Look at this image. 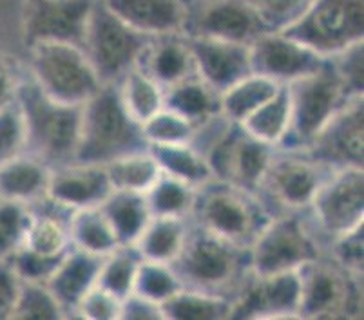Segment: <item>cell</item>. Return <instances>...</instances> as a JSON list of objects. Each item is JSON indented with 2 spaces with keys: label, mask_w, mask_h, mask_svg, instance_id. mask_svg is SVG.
<instances>
[{
  "label": "cell",
  "mask_w": 364,
  "mask_h": 320,
  "mask_svg": "<svg viewBox=\"0 0 364 320\" xmlns=\"http://www.w3.org/2000/svg\"><path fill=\"white\" fill-rule=\"evenodd\" d=\"M147 148L141 123L125 111L117 84H102L80 107V131L73 161L107 165Z\"/></svg>",
  "instance_id": "cell-1"
},
{
  "label": "cell",
  "mask_w": 364,
  "mask_h": 320,
  "mask_svg": "<svg viewBox=\"0 0 364 320\" xmlns=\"http://www.w3.org/2000/svg\"><path fill=\"white\" fill-rule=\"evenodd\" d=\"M172 266L185 288L223 295L230 300L252 273L248 248H241L193 221L183 250Z\"/></svg>",
  "instance_id": "cell-2"
},
{
  "label": "cell",
  "mask_w": 364,
  "mask_h": 320,
  "mask_svg": "<svg viewBox=\"0 0 364 320\" xmlns=\"http://www.w3.org/2000/svg\"><path fill=\"white\" fill-rule=\"evenodd\" d=\"M16 104L24 116L28 154L51 168L71 163L80 131V107L48 96L29 75L22 80Z\"/></svg>",
  "instance_id": "cell-3"
},
{
  "label": "cell",
  "mask_w": 364,
  "mask_h": 320,
  "mask_svg": "<svg viewBox=\"0 0 364 320\" xmlns=\"http://www.w3.org/2000/svg\"><path fill=\"white\" fill-rule=\"evenodd\" d=\"M272 219L256 192L232 183L210 180L196 190L191 221L241 248H250L264 224Z\"/></svg>",
  "instance_id": "cell-4"
},
{
  "label": "cell",
  "mask_w": 364,
  "mask_h": 320,
  "mask_svg": "<svg viewBox=\"0 0 364 320\" xmlns=\"http://www.w3.org/2000/svg\"><path fill=\"white\" fill-rule=\"evenodd\" d=\"M287 89L290 98V128L281 143V150H304L330 118L343 105L357 98L344 89L328 58L323 67L292 82Z\"/></svg>",
  "instance_id": "cell-5"
},
{
  "label": "cell",
  "mask_w": 364,
  "mask_h": 320,
  "mask_svg": "<svg viewBox=\"0 0 364 320\" xmlns=\"http://www.w3.org/2000/svg\"><path fill=\"white\" fill-rule=\"evenodd\" d=\"M28 49V75L48 96L82 107L102 87L82 45L44 42Z\"/></svg>",
  "instance_id": "cell-6"
},
{
  "label": "cell",
  "mask_w": 364,
  "mask_h": 320,
  "mask_svg": "<svg viewBox=\"0 0 364 320\" xmlns=\"http://www.w3.org/2000/svg\"><path fill=\"white\" fill-rule=\"evenodd\" d=\"M149 36L125 24L102 0H92L82 49L102 84H118L138 67Z\"/></svg>",
  "instance_id": "cell-7"
},
{
  "label": "cell",
  "mask_w": 364,
  "mask_h": 320,
  "mask_svg": "<svg viewBox=\"0 0 364 320\" xmlns=\"http://www.w3.org/2000/svg\"><path fill=\"white\" fill-rule=\"evenodd\" d=\"M332 172L333 168L321 165L303 150L277 148L256 194L272 217L306 212L321 184Z\"/></svg>",
  "instance_id": "cell-8"
},
{
  "label": "cell",
  "mask_w": 364,
  "mask_h": 320,
  "mask_svg": "<svg viewBox=\"0 0 364 320\" xmlns=\"http://www.w3.org/2000/svg\"><path fill=\"white\" fill-rule=\"evenodd\" d=\"M321 239L299 214H279L264 224L248 248L254 275L297 272L321 255Z\"/></svg>",
  "instance_id": "cell-9"
},
{
  "label": "cell",
  "mask_w": 364,
  "mask_h": 320,
  "mask_svg": "<svg viewBox=\"0 0 364 320\" xmlns=\"http://www.w3.org/2000/svg\"><path fill=\"white\" fill-rule=\"evenodd\" d=\"M299 319H353L360 313L359 277L336 260H310L299 270Z\"/></svg>",
  "instance_id": "cell-10"
},
{
  "label": "cell",
  "mask_w": 364,
  "mask_h": 320,
  "mask_svg": "<svg viewBox=\"0 0 364 320\" xmlns=\"http://www.w3.org/2000/svg\"><path fill=\"white\" fill-rule=\"evenodd\" d=\"M287 35L324 58L364 42V0H314Z\"/></svg>",
  "instance_id": "cell-11"
},
{
  "label": "cell",
  "mask_w": 364,
  "mask_h": 320,
  "mask_svg": "<svg viewBox=\"0 0 364 320\" xmlns=\"http://www.w3.org/2000/svg\"><path fill=\"white\" fill-rule=\"evenodd\" d=\"M306 212L312 214L319 239L332 241L364 224L363 168H337L317 190Z\"/></svg>",
  "instance_id": "cell-12"
},
{
  "label": "cell",
  "mask_w": 364,
  "mask_h": 320,
  "mask_svg": "<svg viewBox=\"0 0 364 320\" xmlns=\"http://www.w3.org/2000/svg\"><path fill=\"white\" fill-rule=\"evenodd\" d=\"M187 36L250 45L267 29L248 0H185Z\"/></svg>",
  "instance_id": "cell-13"
},
{
  "label": "cell",
  "mask_w": 364,
  "mask_h": 320,
  "mask_svg": "<svg viewBox=\"0 0 364 320\" xmlns=\"http://www.w3.org/2000/svg\"><path fill=\"white\" fill-rule=\"evenodd\" d=\"M92 0H26L22 36L28 48L44 42L82 45Z\"/></svg>",
  "instance_id": "cell-14"
},
{
  "label": "cell",
  "mask_w": 364,
  "mask_h": 320,
  "mask_svg": "<svg viewBox=\"0 0 364 320\" xmlns=\"http://www.w3.org/2000/svg\"><path fill=\"white\" fill-rule=\"evenodd\" d=\"M303 153L333 170L363 168L364 96H357L343 105Z\"/></svg>",
  "instance_id": "cell-15"
},
{
  "label": "cell",
  "mask_w": 364,
  "mask_h": 320,
  "mask_svg": "<svg viewBox=\"0 0 364 320\" xmlns=\"http://www.w3.org/2000/svg\"><path fill=\"white\" fill-rule=\"evenodd\" d=\"M299 300V272L250 273L234 297L230 319H297Z\"/></svg>",
  "instance_id": "cell-16"
},
{
  "label": "cell",
  "mask_w": 364,
  "mask_h": 320,
  "mask_svg": "<svg viewBox=\"0 0 364 320\" xmlns=\"http://www.w3.org/2000/svg\"><path fill=\"white\" fill-rule=\"evenodd\" d=\"M324 62V56L283 31H264L250 44L252 72L279 85L309 77Z\"/></svg>",
  "instance_id": "cell-17"
},
{
  "label": "cell",
  "mask_w": 364,
  "mask_h": 320,
  "mask_svg": "<svg viewBox=\"0 0 364 320\" xmlns=\"http://www.w3.org/2000/svg\"><path fill=\"white\" fill-rule=\"evenodd\" d=\"M111 192L112 187L105 165L71 161L51 168L46 196L71 212H76L100 206Z\"/></svg>",
  "instance_id": "cell-18"
},
{
  "label": "cell",
  "mask_w": 364,
  "mask_h": 320,
  "mask_svg": "<svg viewBox=\"0 0 364 320\" xmlns=\"http://www.w3.org/2000/svg\"><path fill=\"white\" fill-rule=\"evenodd\" d=\"M188 42L198 77L220 94L252 72L250 45L201 36H188Z\"/></svg>",
  "instance_id": "cell-19"
},
{
  "label": "cell",
  "mask_w": 364,
  "mask_h": 320,
  "mask_svg": "<svg viewBox=\"0 0 364 320\" xmlns=\"http://www.w3.org/2000/svg\"><path fill=\"white\" fill-rule=\"evenodd\" d=\"M138 67L167 91L172 85L198 75L193 49L185 33L152 36L144 49Z\"/></svg>",
  "instance_id": "cell-20"
},
{
  "label": "cell",
  "mask_w": 364,
  "mask_h": 320,
  "mask_svg": "<svg viewBox=\"0 0 364 320\" xmlns=\"http://www.w3.org/2000/svg\"><path fill=\"white\" fill-rule=\"evenodd\" d=\"M109 9L141 35L160 36L183 33L187 21L185 0H102Z\"/></svg>",
  "instance_id": "cell-21"
},
{
  "label": "cell",
  "mask_w": 364,
  "mask_h": 320,
  "mask_svg": "<svg viewBox=\"0 0 364 320\" xmlns=\"http://www.w3.org/2000/svg\"><path fill=\"white\" fill-rule=\"evenodd\" d=\"M102 259L104 257L71 248L60 259L56 270L46 282L58 304L68 316H75V309L85 293L98 285Z\"/></svg>",
  "instance_id": "cell-22"
},
{
  "label": "cell",
  "mask_w": 364,
  "mask_h": 320,
  "mask_svg": "<svg viewBox=\"0 0 364 320\" xmlns=\"http://www.w3.org/2000/svg\"><path fill=\"white\" fill-rule=\"evenodd\" d=\"M31 219L21 248L48 257H62L73 248L69 223L73 212L48 196L29 204Z\"/></svg>",
  "instance_id": "cell-23"
},
{
  "label": "cell",
  "mask_w": 364,
  "mask_h": 320,
  "mask_svg": "<svg viewBox=\"0 0 364 320\" xmlns=\"http://www.w3.org/2000/svg\"><path fill=\"white\" fill-rule=\"evenodd\" d=\"M51 167L31 154H22L0 165V197L33 204L46 197Z\"/></svg>",
  "instance_id": "cell-24"
},
{
  "label": "cell",
  "mask_w": 364,
  "mask_h": 320,
  "mask_svg": "<svg viewBox=\"0 0 364 320\" xmlns=\"http://www.w3.org/2000/svg\"><path fill=\"white\" fill-rule=\"evenodd\" d=\"M191 230L185 217H151L134 246L145 260L172 265L181 253Z\"/></svg>",
  "instance_id": "cell-25"
},
{
  "label": "cell",
  "mask_w": 364,
  "mask_h": 320,
  "mask_svg": "<svg viewBox=\"0 0 364 320\" xmlns=\"http://www.w3.org/2000/svg\"><path fill=\"white\" fill-rule=\"evenodd\" d=\"M165 107L187 118L198 128L221 116L220 92L205 84L198 75L168 87L165 91Z\"/></svg>",
  "instance_id": "cell-26"
},
{
  "label": "cell",
  "mask_w": 364,
  "mask_h": 320,
  "mask_svg": "<svg viewBox=\"0 0 364 320\" xmlns=\"http://www.w3.org/2000/svg\"><path fill=\"white\" fill-rule=\"evenodd\" d=\"M100 210L120 244L136 243L152 217L145 194L127 190H112L107 199L100 204Z\"/></svg>",
  "instance_id": "cell-27"
},
{
  "label": "cell",
  "mask_w": 364,
  "mask_h": 320,
  "mask_svg": "<svg viewBox=\"0 0 364 320\" xmlns=\"http://www.w3.org/2000/svg\"><path fill=\"white\" fill-rule=\"evenodd\" d=\"M149 153L154 156L161 174L183 181L194 188L214 180L207 158L194 143L151 145Z\"/></svg>",
  "instance_id": "cell-28"
},
{
  "label": "cell",
  "mask_w": 364,
  "mask_h": 320,
  "mask_svg": "<svg viewBox=\"0 0 364 320\" xmlns=\"http://www.w3.org/2000/svg\"><path fill=\"white\" fill-rule=\"evenodd\" d=\"M279 87L281 85L276 82L250 72L220 94L221 116L232 123H243L254 111L270 100Z\"/></svg>",
  "instance_id": "cell-29"
},
{
  "label": "cell",
  "mask_w": 364,
  "mask_h": 320,
  "mask_svg": "<svg viewBox=\"0 0 364 320\" xmlns=\"http://www.w3.org/2000/svg\"><path fill=\"white\" fill-rule=\"evenodd\" d=\"M164 319L168 320H221L230 319L232 300L223 295L181 288L161 304Z\"/></svg>",
  "instance_id": "cell-30"
},
{
  "label": "cell",
  "mask_w": 364,
  "mask_h": 320,
  "mask_svg": "<svg viewBox=\"0 0 364 320\" xmlns=\"http://www.w3.org/2000/svg\"><path fill=\"white\" fill-rule=\"evenodd\" d=\"M240 125L256 140L279 148L290 128V98L287 85H281L270 100Z\"/></svg>",
  "instance_id": "cell-31"
},
{
  "label": "cell",
  "mask_w": 364,
  "mask_h": 320,
  "mask_svg": "<svg viewBox=\"0 0 364 320\" xmlns=\"http://www.w3.org/2000/svg\"><path fill=\"white\" fill-rule=\"evenodd\" d=\"M125 111L138 123H144L165 107V89L147 72L134 67L117 84Z\"/></svg>",
  "instance_id": "cell-32"
},
{
  "label": "cell",
  "mask_w": 364,
  "mask_h": 320,
  "mask_svg": "<svg viewBox=\"0 0 364 320\" xmlns=\"http://www.w3.org/2000/svg\"><path fill=\"white\" fill-rule=\"evenodd\" d=\"M69 233H71L73 248L98 257H105L120 244L100 206L73 212Z\"/></svg>",
  "instance_id": "cell-33"
},
{
  "label": "cell",
  "mask_w": 364,
  "mask_h": 320,
  "mask_svg": "<svg viewBox=\"0 0 364 320\" xmlns=\"http://www.w3.org/2000/svg\"><path fill=\"white\" fill-rule=\"evenodd\" d=\"M144 257L134 244H118L117 248L102 259L98 286L118 299H125L134 289L138 270Z\"/></svg>",
  "instance_id": "cell-34"
},
{
  "label": "cell",
  "mask_w": 364,
  "mask_h": 320,
  "mask_svg": "<svg viewBox=\"0 0 364 320\" xmlns=\"http://www.w3.org/2000/svg\"><path fill=\"white\" fill-rule=\"evenodd\" d=\"M112 190L145 194L160 177L161 170L156 160L147 150L132 153L105 165Z\"/></svg>",
  "instance_id": "cell-35"
},
{
  "label": "cell",
  "mask_w": 364,
  "mask_h": 320,
  "mask_svg": "<svg viewBox=\"0 0 364 320\" xmlns=\"http://www.w3.org/2000/svg\"><path fill=\"white\" fill-rule=\"evenodd\" d=\"M198 188L183 181L160 174L154 184L145 192L147 206L154 217H185L191 219Z\"/></svg>",
  "instance_id": "cell-36"
},
{
  "label": "cell",
  "mask_w": 364,
  "mask_h": 320,
  "mask_svg": "<svg viewBox=\"0 0 364 320\" xmlns=\"http://www.w3.org/2000/svg\"><path fill=\"white\" fill-rule=\"evenodd\" d=\"M181 288H183V282L178 277L174 266L144 259L132 292L161 306L168 297L180 292Z\"/></svg>",
  "instance_id": "cell-37"
},
{
  "label": "cell",
  "mask_w": 364,
  "mask_h": 320,
  "mask_svg": "<svg viewBox=\"0 0 364 320\" xmlns=\"http://www.w3.org/2000/svg\"><path fill=\"white\" fill-rule=\"evenodd\" d=\"M141 131L151 145H176V143H193L196 138L198 127L180 116L178 112L164 107L154 116L149 118L141 123Z\"/></svg>",
  "instance_id": "cell-38"
},
{
  "label": "cell",
  "mask_w": 364,
  "mask_h": 320,
  "mask_svg": "<svg viewBox=\"0 0 364 320\" xmlns=\"http://www.w3.org/2000/svg\"><path fill=\"white\" fill-rule=\"evenodd\" d=\"M11 319L56 320L65 319V313L46 282H22Z\"/></svg>",
  "instance_id": "cell-39"
},
{
  "label": "cell",
  "mask_w": 364,
  "mask_h": 320,
  "mask_svg": "<svg viewBox=\"0 0 364 320\" xmlns=\"http://www.w3.org/2000/svg\"><path fill=\"white\" fill-rule=\"evenodd\" d=\"M29 219V204L0 197V260H8L24 244Z\"/></svg>",
  "instance_id": "cell-40"
},
{
  "label": "cell",
  "mask_w": 364,
  "mask_h": 320,
  "mask_svg": "<svg viewBox=\"0 0 364 320\" xmlns=\"http://www.w3.org/2000/svg\"><path fill=\"white\" fill-rule=\"evenodd\" d=\"M267 31H287L292 28L314 0H248Z\"/></svg>",
  "instance_id": "cell-41"
},
{
  "label": "cell",
  "mask_w": 364,
  "mask_h": 320,
  "mask_svg": "<svg viewBox=\"0 0 364 320\" xmlns=\"http://www.w3.org/2000/svg\"><path fill=\"white\" fill-rule=\"evenodd\" d=\"M28 153V134L22 111L13 101L0 109V165Z\"/></svg>",
  "instance_id": "cell-42"
},
{
  "label": "cell",
  "mask_w": 364,
  "mask_h": 320,
  "mask_svg": "<svg viewBox=\"0 0 364 320\" xmlns=\"http://www.w3.org/2000/svg\"><path fill=\"white\" fill-rule=\"evenodd\" d=\"M332 67L352 96H363L364 92V42L353 44L344 51L330 56Z\"/></svg>",
  "instance_id": "cell-43"
},
{
  "label": "cell",
  "mask_w": 364,
  "mask_h": 320,
  "mask_svg": "<svg viewBox=\"0 0 364 320\" xmlns=\"http://www.w3.org/2000/svg\"><path fill=\"white\" fill-rule=\"evenodd\" d=\"M330 257L346 272L363 277L364 224H359L350 232L341 233L339 237L330 241Z\"/></svg>",
  "instance_id": "cell-44"
},
{
  "label": "cell",
  "mask_w": 364,
  "mask_h": 320,
  "mask_svg": "<svg viewBox=\"0 0 364 320\" xmlns=\"http://www.w3.org/2000/svg\"><path fill=\"white\" fill-rule=\"evenodd\" d=\"M62 257H48L28 248H18L8 260L22 282H48Z\"/></svg>",
  "instance_id": "cell-45"
},
{
  "label": "cell",
  "mask_w": 364,
  "mask_h": 320,
  "mask_svg": "<svg viewBox=\"0 0 364 320\" xmlns=\"http://www.w3.org/2000/svg\"><path fill=\"white\" fill-rule=\"evenodd\" d=\"M122 300L107 289L95 286L84 295L75 309V316L87 320H120Z\"/></svg>",
  "instance_id": "cell-46"
},
{
  "label": "cell",
  "mask_w": 364,
  "mask_h": 320,
  "mask_svg": "<svg viewBox=\"0 0 364 320\" xmlns=\"http://www.w3.org/2000/svg\"><path fill=\"white\" fill-rule=\"evenodd\" d=\"M26 75L28 69L15 56L0 51V109L8 107L16 100Z\"/></svg>",
  "instance_id": "cell-47"
},
{
  "label": "cell",
  "mask_w": 364,
  "mask_h": 320,
  "mask_svg": "<svg viewBox=\"0 0 364 320\" xmlns=\"http://www.w3.org/2000/svg\"><path fill=\"white\" fill-rule=\"evenodd\" d=\"M22 280L9 260H0V320L11 319Z\"/></svg>",
  "instance_id": "cell-48"
},
{
  "label": "cell",
  "mask_w": 364,
  "mask_h": 320,
  "mask_svg": "<svg viewBox=\"0 0 364 320\" xmlns=\"http://www.w3.org/2000/svg\"><path fill=\"white\" fill-rule=\"evenodd\" d=\"M120 320H164V311L158 302L132 292L122 299Z\"/></svg>",
  "instance_id": "cell-49"
}]
</instances>
